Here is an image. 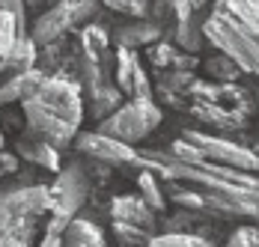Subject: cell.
Wrapping results in <instances>:
<instances>
[{"label":"cell","mask_w":259,"mask_h":247,"mask_svg":"<svg viewBox=\"0 0 259 247\" xmlns=\"http://www.w3.org/2000/svg\"><path fill=\"white\" fill-rule=\"evenodd\" d=\"M137 167H149L167 182V197L182 209L218 221H241L259 226L256 170L227 167L214 161H182L170 152L146 149Z\"/></svg>","instance_id":"obj_1"},{"label":"cell","mask_w":259,"mask_h":247,"mask_svg":"<svg viewBox=\"0 0 259 247\" xmlns=\"http://www.w3.org/2000/svg\"><path fill=\"white\" fill-rule=\"evenodd\" d=\"M155 96L218 131H244L256 116V96L238 80H203L191 69H155Z\"/></svg>","instance_id":"obj_2"},{"label":"cell","mask_w":259,"mask_h":247,"mask_svg":"<svg viewBox=\"0 0 259 247\" xmlns=\"http://www.w3.org/2000/svg\"><path fill=\"white\" fill-rule=\"evenodd\" d=\"M21 110L30 131H36L57 149H66L80 134V122L87 113L83 87L69 74L48 72L45 80L21 101Z\"/></svg>","instance_id":"obj_3"},{"label":"cell","mask_w":259,"mask_h":247,"mask_svg":"<svg viewBox=\"0 0 259 247\" xmlns=\"http://www.w3.org/2000/svg\"><path fill=\"white\" fill-rule=\"evenodd\" d=\"M211 48L230 54L244 74L259 77V0H214L203 18Z\"/></svg>","instance_id":"obj_4"},{"label":"cell","mask_w":259,"mask_h":247,"mask_svg":"<svg viewBox=\"0 0 259 247\" xmlns=\"http://www.w3.org/2000/svg\"><path fill=\"white\" fill-rule=\"evenodd\" d=\"M48 212V185H18L0 191V247H36Z\"/></svg>","instance_id":"obj_5"},{"label":"cell","mask_w":259,"mask_h":247,"mask_svg":"<svg viewBox=\"0 0 259 247\" xmlns=\"http://www.w3.org/2000/svg\"><path fill=\"white\" fill-rule=\"evenodd\" d=\"M167 152L182 158V161H214V164L241 167V170H259L256 149H247L241 143H235V140H230V137L206 134V131H197V128H185L170 143Z\"/></svg>","instance_id":"obj_6"},{"label":"cell","mask_w":259,"mask_h":247,"mask_svg":"<svg viewBox=\"0 0 259 247\" xmlns=\"http://www.w3.org/2000/svg\"><path fill=\"white\" fill-rule=\"evenodd\" d=\"M99 3L102 0H57L51 9H45L33 27H30V36L36 39L39 48L60 42V39H69V33L80 30L83 24H90L96 15H99Z\"/></svg>","instance_id":"obj_7"},{"label":"cell","mask_w":259,"mask_h":247,"mask_svg":"<svg viewBox=\"0 0 259 247\" xmlns=\"http://www.w3.org/2000/svg\"><path fill=\"white\" fill-rule=\"evenodd\" d=\"M161 107L155 99H128L122 101L110 116H104L99 122V131L122 140V143H140L146 140L158 125H161Z\"/></svg>","instance_id":"obj_8"},{"label":"cell","mask_w":259,"mask_h":247,"mask_svg":"<svg viewBox=\"0 0 259 247\" xmlns=\"http://www.w3.org/2000/svg\"><path fill=\"white\" fill-rule=\"evenodd\" d=\"M48 191H51V212L48 215H60L66 221H75L78 212L83 209V202H87V197H90L87 170L80 167L78 161L60 167L57 170V179L48 185Z\"/></svg>","instance_id":"obj_9"},{"label":"cell","mask_w":259,"mask_h":247,"mask_svg":"<svg viewBox=\"0 0 259 247\" xmlns=\"http://www.w3.org/2000/svg\"><path fill=\"white\" fill-rule=\"evenodd\" d=\"M75 146L78 152H83L87 158L99 161V164H110V167H137V158L140 152L131 146V143H122L104 131H80L75 137Z\"/></svg>","instance_id":"obj_10"},{"label":"cell","mask_w":259,"mask_h":247,"mask_svg":"<svg viewBox=\"0 0 259 247\" xmlns=\"http://www.w3.org/2000/svg\"><path fill=\"white\" fill-rule=\"evenodd\" d=\"M113 80L128 99H155V87L149 84L146 69L137 57V48L116 45V66H113Z\"/></svg>","instance_id":"obj_11"},{"label":"cell","mask_w":259,"mask_h":247,"mask_svg":"<svg viewBox=\"0 0 259 247\" xmlns=\"http://www.w3.org/2000/svg\"><path fill=\"white\" fill-rule=\"evenodd\" d=\"M21 36H27V3L24 0H0V77L6 74L9 54Z\"/></svg>","instance_id":"obj_12"},{"label":"cell","mask_w":259,"mask_h":247,"mask_svg":"<svg viewBox=\"0 0 259 247\" xmlns=\"http://www.w3.org/2000/svg\"><path fill=\"white\" fill-rule=\"evenodd\" d=\"M155 209L140 197V194H122V197L110 199V221H122V223H134V226H146L158 232V221H155Z\"/></svg>","instance_id":"obj_13"},{"label":"cell","mask_w":259,"mask_h":247,"mask_svg":"<svg viewBox=\"0 0 259 247\" xmlns=\"http://www.w3.org/2000/svg\"><path fill=\"white\" fill-rule=\"evenodd\" d=\"M15 152H18V158H24L30 164L42 167V170H51V173L60 170V149L54 146V143H48L45 137H39L36 131L21 134L15 140Z\"/></svg>","instance_id":"obj_14"},{"label":"cell","mask_w":259,"mask_h":247,"mask_svg":"<svg viewBox=\"0 0 259 247\" xmlns=\"http://www.w3.org/2000/svg\"><path fill=\"white\" fill-rule=\"evenodd\" d=\"M146 57H149V63H152L155 69H191V72H197V69L203 66V60H200L197 54L179 48L176 42H164V39L152 42V45L146 48Z\"/></svg>","instance_id":"obj_15"},{"label":"cell","mask_w":259,"mask_h":247,"mask_svg":"<svg viewBox=\"0 0 259 247\" xmlns=\"http://www.w3.org/2000/svg\"><path fill=\"white\" fill-rule=\"evenodd\" d=\"M110 39L116 45H125V48H149L152 42L164 39V27L152 21V18H134L128 24L116 27Z\"/></svg>","instance_id":"obj_16"},{"label":"cell","mask_w":259,"mask_h":247,"mask_svg":"<svg viewBox=\"0 0 259 247\" xmlns=\"http://www.w3.org/2000/svg\"><path fill=\"white\" fill-rule=\"evenodd\" d=\"M45 69H27V72H15V74H6L3 84H0V104H21V101L45 80Z\"/></svg>","instance_id":"obj_17"},{"label":"cell","mask_w":259,"mask_h":247,"mask_svg":"<svg viewBox=\"0 0 259 247\" xmlns=\"http://www.w3.org/2000/svg\"><path fill=\"white\" fill-rule=\"evenodd\" d=\"M63 247H107V241H104V232L99 229V223L75 218L63 235Z\"/></svg>","instance_id":"obj_18"},{"label":"cell","mask_w":259,"mask_h":247,"mask_svg":"<svg viewBox=\"0 0 259 247\" xmlns=\"http://www.w3.org/2000/svg\"><path fill=\"white\" fill-rule=\"evenodd\" d=\"M203 69H206L208 80H221V84H230V80H241L244 77V69L235 63L230 54H224V51L214 48L211 57L203 60Z\"/></svg>","instance_id":"obj_19"},{"label":"cell","mask_w":259,"mask_h":247,"mask_svg":"<svg viewBox=\"0 0 259 247\" xmlns=\"http://www.w3.org/2000/svg\"><path fill=\"white\" fill-rule=\"evenodd\" d=\"M39 63V45L36 39L27 33L15 42V48L9 54V66H6V74H15V72H27V69H36Z\"/></svg>","instance_id":"obj_20"},{"label":"cell","mask_w":259,"mask_h":247,"mask_svg":"<svg viewBox=\"0 0 259 247\" xmlns=\"http://www.w3.org/2000/svg\"><path fill=\"white\" fill-rule=\"evenodd\" d=\"M161 176L155 170H149V167H140V173H137V191H140V197L146 199L155 212H164V205H167V194L161 191V182H158Z\"/></svg>","instance_id":"obj_21"},{"label":"cell","mask_w":259,"mask_h":247,"mask_svg":"<svg viewBox=\"0 0 259 247\" xmlns=\"http://www.w3.org/2000/svg\"><path fill=\"white\" fill-rule=\"evenodd\" d=\"M110 226H113L116 247H149V241L158 235L146 226H134V223H122V221H113Z\"/></svg>","instance_id":"obj_22"},{"label":"cell","mask_w":259,"mask_h":247,"mask_svg":"<svg viewBox=\"0 0 259 247\" xmlns=\"http://www.w3.org/2000/svg\"><path fill=\"white\" fill-rule=\"evenodd\" d=\"M149 247H218V244L206 235H200V232H170V229H164L149 241Z\"/></svg>","instance_id":"obj_23"},{"label":"cell","mask_w":259,"mask_h":247,"mask_svg":"<svg viewBox=\"0 0 259 247\" xmlns=\"http://www.w3.org/2000/svg\"><path fill=\"white\" fill-rule=\"evenodd\" d=\"M102 6H107L110 12L128 15V18H146L152 0H102Z\"/></svg>","instance_id":"obj_24"},{"label":"cell","mask_w":259,"mask_h":247,"mask_svg":"<svg viewBox=\"0 0 259 247\" xmlns=\"http://www.w3.org/2000/svg\"><path fill=\"white\" fill-rule=\"evenodd\" d=\"M227 247H259V226L256 223H241V226H235L233 235L227 238Z\"/></svg>","instance_id":"obj_25"},{"label":"cell","mask_w":259,"mask_h":247,"mask_svg":"<svg viewBox=\"0 0 259 247\" xmlns=\"http://www.w3.org/2000/svg\"><path fill=\"white\" fill-rule=\"evenodd\" d=\"M208 0H173V12L176 21H188V18H200V9H206Z\"/></svg>","instance_id":"obj_26"},{"label":"cell","mask_w":259,"mask_h":247,"mask_svg":"<svg viewBox=\"0 0 259 247\" xmlns=\"http://www.w3.org/2000/svg\"><path fill=\"white\" fill-rule=\"evenodd\" d=\"M63 235L66 232H60V229H42V241H39V247H63Z\"/></svg>","instance_id":"obj_27"},{"label":"cell","mask_w":259,"mask_h":247,"mask_svg":"<svg viewBox=\"0 0 259 247\" xmlns=\"http://www.w3.org/2000/svg\"><path fill=\"white\" fill-rule=\"evenodd\" d=\"M18 170V155L12 152H0V176L3 173H15Z\"/></svg>","instance_id":"obj_28"},{"label":"cell","mask_w":259,"mask_h":247,"mask_svg":"<svg viewBox=\"0 0 259 247\" xmlns=\"http://www.w3.org/2000/svg\"><path fill=\"white\" fill-rule=\"evenodd\" d=\"M24 3H27V9H39V6H42L45 0H24Z\"/></svg>","instance_id":"obj_29"},{"label":"cell","mask_w":259,"mask_h":247,"mask_svg":"<svg viewBox=\"0 0 259 247\" xmlns=\"http://www.w3.org/2000/svg\"><path fill=\"white\" fill-rule=\"evenodd\" d=\"M3 146H6V137H3V134H0V152H3Z\"/></svg>","instance_id":"obj_30"},{"label":"cell","mask_w":259,"mask_h":247,"mask_svg":"<svg viewBox=\"0 0 259 247\" xmlns=\"http://www.w3.org/2000/svg\"><path fill=\"white\" fill-rule=\"evenodd\" d=\"M256 104H259V90H256Z\"/></svg>","instance_id":"obj_31"},{"label":"cell","mask_w":259,"mask_h":247,"mask_svg":"<svg viewBox=\"0 0 259 247\" xmlns=\"http://www.w3.org/2000/svg\"><path fill=\"white\" fill-rule=\"evenodd\" d=\"M253 149H256V155H259V143H256V146H253Z\"/></svg>","instance_id":"obj_32"},{"label":"cell","mask_w":259,"mask_h":247,"mask_svg":"<svg viewBox=\"0 0 259 247\" xmlns=\"http://www.w3.org/2000/svg\"><path fill=\"white\" fill-rule=\"evenodd\" d=\"M0 107H3V104H0Z\"/></svg>","instance_id":"obj_33"}]
</instances>
